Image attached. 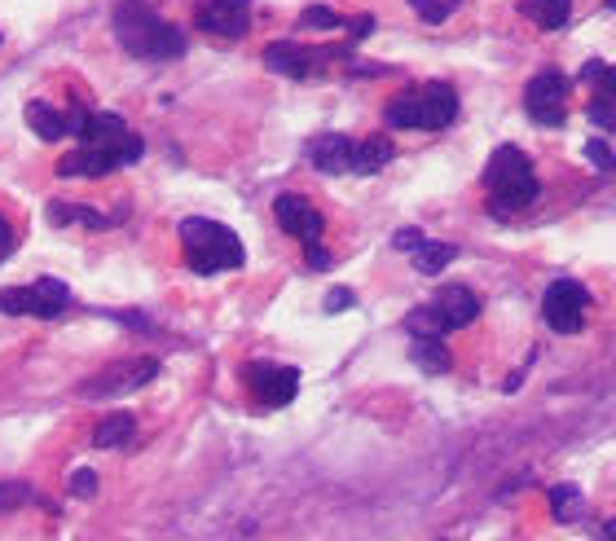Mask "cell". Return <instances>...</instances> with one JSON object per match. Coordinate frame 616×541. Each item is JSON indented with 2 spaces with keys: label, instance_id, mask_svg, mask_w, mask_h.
I'll use <instances>...</instances> for the list:
<instances>
[{
  "label": "cell",
  "instance_id": "6da1fadb",
  "mask_svg": "<svg viewBox=\"0 0 616 541\" xmlns=\"http://www.w3.org/2000/svg\"><path fill=\"white\" fill-rule=\"evenodd\" d=\"M115 36L132 58H146V62H172L185 53V31L163 18L150 0H119Z\"/></svg>",
  "mask_w": 616,
  "mask_h": 541
},
{
  "label": "cell",
  "instance_id": "7a4b0ae2",
  "mask_svg": "<svg viewBox=\"0 0 616 541\" xmlns=\"http://www.w3.org/2000/svg\"><path fill=\"white\" fill-rule=\"evenodd\" d=\"M484 190H489V207L498 216H515L537 203L542 185H537L533 159L520 146H498L484 163Z\"/></svg>",
  "mask_w": 616,
  "mask_h": 541
},
{
  "label": "cell",
  "instance_id": "3957f363",
  "mask_svg": "<svg viewBox=\"0 0 616 541\" xmlns=\"http://www.w3.org/2000/svg\"><path fill=\"white\" fill-rule=\"evenodd\" d=\"M181 251H185V264L198 278H212V273H229V269H242V242L234 229H225L220 220H181Z\"/></svg>",
  "mask_w": 616,
  "mask_h": 541
},
{
  "label": "cell",
  "instance_id": "277c9868",
  "mask_svg": "<svg viewBox=\"0 0 616 541\" xmlns=\"http://www.w3.org/2000/svg\"><path fill=\"white\" fill-rule=\"evenodd\" d=\"M458 119V93L454 84L432 80V84H418L410 93L392 97L388 102V124L392 128H418V132H440Z\"/></svg>",
  "mask_w": 616,
  "mask_h": 541
},
{
  "label": "cell",
  "instance_id": "5b68a950",
  "mask_svg": "<svg viewBox=\"0 0 616 541\" xmlns=\"http://www.w3.org/2000/svg\"><path fill=\"white\" fill-rule=\"evenodd\" d=\"M66 304H71V286L58 278H40L31 286L0 291V313H9V317H40V322H53V317H62Z\"/></svg>",
  "mask_w": 616,
  "mask_h": 541
},
{
  "label": "cell",
  "instance_id": "8992f818",
  "mask_svg": "<svg viewBox=\"0 0 616 541\" xmlns=\"http://www.w3.org/2000/svg\"><path fill=\"white\" fill-rule=\"evenodd\" d=\"M586 308H590V291L572 278L550 282L542 295V317L555 335H577V330L586 326Z\"/></svg>",
  "mask_w": 616,
  "mask_h": 541
},
{
  "label": "cell",
  "instance_id": "52a82bcc",
  "mask_svg": "<svg viewBox=\"0 0 616 541\" xmlns=\"http://www.w3.org/2000/svg\"><path fill=\"white\" fill-rule=\"evenodd\" d=\"M568 80L559 71H537L533 80H528L524 88V110H528V119L533 124H542V128H559L564 124V115H568Z\"/></svg>",
  "mask_w": 616,
  "mask_h": 541
},
{
  "label": "cell",
  "instance_id": "ba28073f",
  "mask_svg": "<svg viewBox=\"0 0 616 541\" xmlns=\"http://www.w3.org/2000/svg\"><path fill=\"white\" fill-rule=\"evenodd\" d=\"M194 22L207 36L238 40V36H247V27H251V0H203Z\"/></svg>",
  "mask_w": 616,
  "mask_h": 541
},
{
  "label": "cell",
  "instance_id": "9c48e42d",
  "mask_svg": "<svg viewBox=\"0 0 616 541\" xmlns=\"http://www.w3.org/2000/svg\"><path fill=\"white\" fill-rule=\"evenodd\" d=\"M247 383H251V392H256L260 405H291L295 392H300V370L256 361V366H247Z\"/></svg>",
  "mask_w": 616,
  "mask_h": 541
},
{
  "label": "cell",
  "instance_id": "30bf717a",
  "mask_svg": "<svg viewBox=\"0 0 616 541\" xmlns=\"http://www.w3.org/2000/svg\"><path fill=\"white\" fill-rule=\"evenodd\" d=\"M273 216H278V225L291 238H300L304 247L322 238V229H326L322 212H317V207L308 203V198H300V194H278V203H273Z\"/></svg>",
  "mask_w": 616,
  "mask_h": 541
},
{
  "label": "cell",
  "instance_id": "8fae6325",
  "mask_svg": "<svg viewBox=\"0 0 616 541\" xmlns=\"http://www.w3.org/2000/svg\"><path fill=\"white\" fill-rule=\"evenodd\" d=\"M326 62V53H313V49H304L300 40H278V44H269L264 49V66L269 71H278L286 75V80H308V75H317V66Z\"/></svg>",
  "mask_w": 616,
  "mask_h": 541
},
{
  "label": "cell",
  "instance_id": "7c38bea8",
  "mask_svg": "<svg viewBox=\"0 0 616 541\" xmlns=\"http://www.w3.org/2000/svg\"><path fill=\"white\" fill-rule=\"evenodd\" d=\"M128 168L124 154L115 150H97V146H80V150H66L58 159V176H75V181H97V176H110Z\"/></svg>",
  "mask_w": 616,
  "mask_h": 541
},
{
  "label": "cell",
  "instance_id": "4fadbf2b",
  "mask_svg": "<svg viewBox=\"0 0 616 541\" xmlns=\"http://www.w3.org/2000/svg\"><path fill=\"white\" fill-rule=\"evenodd\" d=\"M154 374H159V366H154V361H137V366H115V370L97 374L93 383H84V396H115V392H128V388H137V383H150Z\"/></svg>",
  "mask_w": 616,
  "mask_h": 541
},
{
  "label": "cell",
  "instance_id": "5bb4252c",
  "mask_svg": "<svg viewBox=\"0 0 616 541\" xmlns=\"http://www.w3.org/2000/svg\"><path fill=\"white\" fill-rule=\"evenodd\" d=\"M308 159H313L317 172H330V176H344L352 168V137H339V132H326L308 146Z\"/></svg>",
  "mask_w": 616,
  "mask_h": 541
},
{
  "label": "cell",
  "instance_id": "9a60e30c",
  "mask_svg": "<svg viewBox=\"0 0 616 541\" xmlns=\"http://www.w3.org/2000/svg\"><path fill=\"white\" fill-rule=\"evenodd\" d=\"M436 308H440V317H445L449 330H462L480 317V295L467 291V286H445V291L436 295Z\"/></svg>",
  "mask_w": 616,
  "mask_h": 541
},
{
  "label": "cell",
  "instance_id": "2e32d148",
  "mask_svg": "<svg viewBox=\"0 0 616 541\" xmlns=\"http://www.w3.org/2000/svg\"><path fill=\"white\" fill-rule=\"evenodd\" d=\"M392 137H352V176H374L383 163H392Z\"/></svg>",
  "mask_w": 616,
  "mask_h": 541
},
{
  "label": "cell",
  "instance_id": "e0dca14e",
  "mask_svg": "<svg viewBox=\"0 0 616 541\" xmlns=\"http://www.w3.org/2000/svg\"><path fill=\"white\" fill-rule=\"evenodd\" d=\"M49 220L53 225H88V229H110L119 225L124 216H102L97 207H84V203H49Z\"/></svg>",
  "mask_w": 616,
  "mask_h": 541
},
{
  "label": "cell",
  "instance_id": "ac0fdd59",
  "mask_svg": "<svg viewBox=\"0 0 616 541\" xmlns=\"http://www.w3.org/2000/svg\"><path fill=\"white\" fill-rule=\"evenodd\" d=\"M27 128L36 132L40 141H62V137H66V115H62V106H53V102H31V106H27Z\"/></svg>",
  "mask_w": 616,
  "mask_h": 541
},
{
  "label": "cell",
  "instance_id": "d6986e66",
  "mask_svg": "<svg viewBox=\"0 0 616 541\" xmlns=\"http://www.w3.org/2000/svg\"><path fill=\"white\" fill-rule=\"evenodd\" d=\"M520 14L542 31H559L572 18V0H520Z\"/></svg>",
  "mask_w": 616,
  "mask_h": 541
},
{
  "label": "cell",
  "instance_id": "ffe728a7",
  "mask_svg": "<svg viewBox=\"0 0 616 541\" xmlns=\"http://www.w3.org/2000/svg\"><path fill=\"white\" fill-rule=\"evenodd\" d=\"M132 432H137V418L132 414H110L97 423V432H93V445L97 449H119V445H128Z\"/></svg>",
  "mask_w": 616,
  "mask_h": 541
},
{
  "label": "cell",
  "instance_id": "44dd1931",
  "mask_svg": "<svg viewBox=\"0 0 616 541\" xmlns=\"http://www.w3.org/2000/svg\"><path fill=\"white\" fill-rule=\"evenodd\" d=\"M410 357H414V366L427 370V374H445L449 366H454V357H449V348L440 344V339H414Z\"/></svg>",
  "mask_w": 616,
  "mask_h": 541
},
{
  "label": "cell",
  "instance_id": "7402d4cb",
  "mask_svg": "<svg viewBox=\"0 0 616 541\" xmlns=\"http://www.w3.org/2000/svg\"><path fill=\"white\" fill-rule=\"evenodd\" d=\"M454 256H458L454 242H423V247L414 251V269H418V273H427V278H436V273L445 269V264L454 260Z\"/></svg>",
  "mask_w": 616,
  "mask_h": 541
},
{
  "label": "cell",
  "instance_id": "603a6c76",
  "mask_svg": "<svg viewBox=\"0 0 616 541\" xmlns=\"http://www.w3.org/2000/svg\"><path fill=\"white\" fill-rule=\"evenodd\" d=\"M405 326H410V335H414V339H440V335H445V330H449L436 304L414 308V313H410V322H405Z\"/></svg>",
  "mask_w": 616,
  "mask_h": 541
},
{
  "label": "cell",
  "instance_id": "cb8c5ba5",
  "mask_svg": "<svg viewBox=\"0 0 616 541\" xmlns=\"http://www.w3.org/2000/svg\"><path fill=\"white\" fill-rule=\"evenodd\" d=\"M550 506H555V520L572 524L581 515V493L577 484H559V489H550Z\"/></svg>",
  "mask_w": 616,
  "mask_h": 541
},
{
  "label": "cell",
  "instance_id": "d4e9b609",
  "mask_svg": "<svg viewBox=\"0 0 616 541\" xmlns=\"http://www.w3.org/2000/svg\"><path fill=\"white\" fill-rule=\"evenodd\" d=\"M335 27H344V18H339L335 9L313 5V9H304L300 14V31H335Z\"/></svg>",
  "mask_w": 616,
  "mask_h": 541
},
{
  "label": "cell",
  "instance_id": "484cf974",
  "mask_svg": "<svg viewBox=\"0 0 616 541\" xmlns=\"http://www.w3.org/2000/svg\"><path fill=\"white\" fill-rule=\"evenodd\" d=\"M410 9L423 22H445L449 9H454V0H410Z\"/></svg>",
  "mask_w": 616,
  "mask_h": 541
},
{
  "label": "cell",
  "instance_id": "4316f807",
  "mask_svg": "<svg viewBox=\"0 0 616 541\" xmlns=\"http://www.w3.org/2000/svg\"><path fill=\"white\" fill-rule=\"evenodd\" d=\"M612 106H616V102H608V97L594 93V97H590V106H586V115H590L599 128H608V132H612V128H616V110H612Z\"/></svg>",
  "mask_w": 616,
  "mask_h": 541
},
{
  "label": "cell",
  "instance_id": "83f0119b",
  "mask_svg": "<svg viewBox=\"0 0 616 541\" xmlns=\"http://www.w3.org/2000/svg\"><path fill=\"white\" fill-rule=\"evenodd\" d=\"M71 493H75V498H93V493H97V471H88V467L75 471V476H71Z\"/></svg>",
  "mask_w": 616,
  "mask_h": 541
},
{
  "label": "cell",
  "instance_id": "f1b7e54d",
  "mask_svg": "<svg viewBox=\"0 0 616 541\" xmlns=\"http://www.w3.org/2000/svg\"><path fill=\"white\" fill-rule=\"evenodd\" d=\"M586 159L594 163V168H616L612 150H608V146H603V141H586Z\"/></svg>",
  "mask_w": 616,
  "mask_h": 541
},
{
  "label": "cell",
  "instance_id": "f546056e",
  "mask_svg": "<svg viewBox=\"0 0 616 541\" xmlns=\"http://www.w3.org/2000/svg\"><path fill=\"white\" fill-rule=\"evenodd\" d=\"M14 247H18V234H14V225H9V220L0 216V264H5L9 256H14Z\"/></svg>",
  "mask_w": 616,
  "mask_h": 541
},
{
  "label": "cell",
  "instance_id": "4dcf8cb0",
  "mask_svg": "<svg viewBox=\"0 0 616 541\" xmlns=\"http://www.w3.org/2000/svg\"><path fill=\"white\" fill-rule=\"evenodd\" d=\"M27 498H31V489H27V484H5V489H0V511H5V506L27 502Z\"/></svg>",
  "mask_w": 616,
  "mask_h": 541
},
{
  "label": "cell",
  "instance_id": "1f68e13d",
  "mask_svg": "<svg viewBox=\"0 0 616 541\" xmlns=\"http://www.w3.org/2000/svg\"><path fill=\"white\" fill-rule=\"evenodd\" d=\"M392 247L396 251H418V247H423V234H418V229H396Z\"/></svg>",
  "mask_w": 616,
  "mask_h": 541
},
{
  "label": "cell",
  "instance_id": "d6a6232c",
  "mask_svg": "<svg viewBox=\"0 0 616 541\" xmlns=\"http://www.w3.org/2000/svg\"><path fill=\"white\" fill-rule=\"evenodd\" d=\"M304 260H308V269H330V256L322 251V242H308V247H304Z\"/></svg>",
  "mask_w": 616,
  "mask_h": 541
},
{
  "label": "cell",
  "instance_id": "836d02e7",
  "mask_svg": "<svg viewBox=\"0 0 616 541\" xmlns=\"http://www.w3.org/2000/svg\"><path fill=\"white\" fill-rule=\"evenodd\" d=\"M599 97H608V102H616V66H603V75H599Z\"/></svg>",
  "mask_w": 616,
  "mask_h": 541
},
{
  "label": "cell",
  "instance_id": "e575fe53",
  "mask_svg": "<svg viewBox=\"0 0 616 541\" xmlns=\"http://www.w3.org/2000/svg\"><path fill=\"white\" fill-rule=\"evenodd\" d=\"M348 31H352V40H366V36H370V31H374V18H370V14L352 18V22H348Z\"/></svg>",
  "mask_w": 616,
  "mask_h": 541
},
{
  "label": "cell",
  "instance_id": "d590c367",
  "mask_svg": "<svg viewBox=\"0 0 616 541\" xmlns=\"http://www.w3.org/2000/svg\"><path fill=\"white\" fill-rule=\"evenodd\" d=\"M339 308H352V291H330L326 295V313H339Z\"/></svg>",
  "mask_w": 616,
  "mask_h": 541
},
{
  "label": "cell",
  "instance_id": "8d00e7d4",
  "mask_svg": "<svg viewBox=\"0 0 616 541\" xmlns=\"http://www.w3.org/2000/svg\"><path fill=\"white\" fill-rule=\"evenodd\" d=\"M603 537H608V541H616V515H612L608 524H603Z\"/></svg>",
  "mask_w": 616,
  "mask_h": 541
},
{
  "label": "cell",
  "instance_id": "74e56055",
  "mask_svg": "<svg viewBox=\"0 0 616 541\" xmlns=\"http://www.w3.org/2000/svg\"><path fill=\"white\" fill-rule=\"evenodd\" d=\"M608 9H616V0H608Z\"/></svg>",
  "mask_w": 616,
  "mask_h": 541
}]
</instances>
